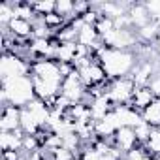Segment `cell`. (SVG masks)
Here are the masks:
<instances>
[{
  "label": "cell",
  "instance_id": "1",
  "mask_svg": "<svg viewBox=\"0 0 160 160\" xmlns=\"http://www.w3.org/2000/svg\"><path fill=\"white\" fill-rule=\"evenodd\" d=\"M96 58L102 64L108 79H111V81L122 79V77H132V73H134V70L138 66L134 51L108 49L104 45L96 51Z\"/></svg>",
  "mask_w": 160,
  "mask_h": 160
},
{
  "label": "cell",
  "instance_id": "2",
  "mask_svg": "<svg viewBox=\"0 0 160 160\" xmlns=\"http://www.w3.org/2000/svg\"><path fill=\"white\" fill-rule=\"evenodd\" d=\"M0 98H2L4 106H15L21 109L27 108L36 98L32 75H21V77H13V79H8V81H2Z\"/></svg>",
  "mask_w": 160,
  "mask_h": 160
},
{
  "label": "cell",
  "instance_id": "3",
  "mask_svg": "<svg viewBox=\"0 0 160 160\" xmlns=\"http://www.w3.org/2000/svg\"><path fill=\"white\" fill-rule=\"evenodd\" d=\"M32 73V64L27 62L23 57H19L17 53H4L0 58V79L8 81L13 77H21V75H30Z\"/></svg>",
  "mask_w": 160,
  "mask_h": 160
},
{
  "label": "cell",
  "instance_id": "4",
  "mask_svg": "<svg viewBox=\"0 0 160 160\" xmlns=\"http://www.w3.org/2000/svg\"><path fill=\"white\" fill-rule=\"evenodd\" d=\"M136 91V83L132 77H122V79H115L111 81V85L108 87V96L115 106H130L132 96Z\"/></svg>",
  "mask_w": 160,
  "mask_h": 160
},
{
  "label": "cell",
  "instance_id": "5",
  "mask_svg": "<svg viewBox=\"0 0 160 160\" xmlns=\"http://www.w3.org/2000/svg\"><path fill=\"white\" fill-rule=\"evenodd\" d=\"M138 32H132V28H115L102 38V45L108 49L130 51L138 43Z\"/></svg>",
  "mask_w": 160,
  "mask_h": 160
},
{
  "label": "cell",
  "instance_id": "6",
  "mask_svg": "<svg viewBox=\"0 0 160 160\" xmlns=\"http://www.w3.org/2000/svg\"><path fill=\"white\" fill-rule=\"evenodd\" d=\"M32 75L43 79V81H53V83L64 81V75L60 72L58 62L51 58H36L32 62Z\"/></svg>",
  "mask_w": 160,
  "mask_h": 160
},
{
  "label": "cell",
  "instance_id": "7",
  "mask_svg": "<svg viewBox=\"0 0 160 160\" xmlns=\"http://www.w3.org/2000/svg\"><path fill=\"white\" fill-rule=\"evenodd\" d=\"M60 94L64 98H68L72 104L83 102V98L87 96V87L83 85V81H81V77H79L77 70H73L68 77H64L62 87H60Z\"/></svg>",
  "mask_w": 160,
  "mask_h": 160
},
{
  "label": "cell",
  "instance_id": "8",
  "mask_svg": "<svg viewBox=\"0 0 160 160\" xmlns=\"http://www.w3.org/2000/svg\"><path fill=\"white\" fill-rule=\"evenodd\" d=\"M77 73H79V77H81V81H83V85H85L87 89L104 85L106 77H108L106 72H104V68H102V64L98 62V58L92 60V62H89V64L83 66V68H79Z\"/></svg>",
  "mask_w": 160,
  "mask_h": 160
},
{
  "label": "cell",
  "instance_id": "9",
  "mask_svg": "<svg viewBox=\"0 0 160 160\" xmlns=\"http://www.w3.org/2000/svg\"><path fill=\"white\" fill-rule=\"evenodd\" d=\"M119 128H122V126H121V122H119L115 111H109L104 119H100V121L94 122V134H96L100 139H104V141H106L108 138H113V136L119 132Z\"/></svg>",
  "mask_w": 160,
  "mask_h": 160
},
{
  "label": "cell",
  "instance_id": "10",
  "mask_svg": "<svg viewBox=\"0 0 160 160\" xmlns=\"http://www.w3.org/2000/svg\"><path fill=\"white\" fill-rule=\"evenodd\" d=\"M21 130V108L4 106L0 117V132H15Z\"/></svg>",
  "mask_w": 160,
  "mask_h": 160
},
{
  "label": "cell",
  "instance_id": "11",
  "mask_svg": "<svg viewBox=\"0 0 160 160\" xmlns=\"http://www.w3.org/2000/svg\"><path fill=\"white\" fill-rule=\"evenodd\" d=\"M113 145H115L122 154H126L128 151H132L134 147H138V138H136L134 128H128V126L119 128V132L113 136Z\"/></svg>",
  "mask_w": 160,
  "mask_h": 160
},
{
  "label": "cell",
  "instance_id": "12",
  "mask_svg": "<svg viewBox=\"0 0 160 160\" xmlns=\"http://www.w3.org/2000/svg\"><path fill=\"white\" fill-rule=\"evenodd\" d=\"M89 109H91V119L96 122L100 119H104L109 111H113V104L106 94H98V96H92L91 98V104H89Z\"/></svg>",
  "mask_w": 160,
  "mask_h": 160
},
{
  "label": "cell",
  "instance_id": "13",
  "mask_svg": "<svg viewBox=\"0 0 160 160\" xmlns=\"http://www.w3.org/2000/svg\"><path fill=\"white\" fill-rule=\"evenodd\" d=\"M113 111H115V115H117V119H119L121 126L136 128V126L143 121L141 113H139L138 109H134L132 106H115V108H113Z\"/></svg>",
  "mask_w": 160,
  "mask_h": 160
},
{
  "label": "cell",
  "instance_id": "14",
  "mask_svg": "<svg viewBox=\"0 0 160 160\" xmlns=\"http://www.w3.org/2000/svg\"><path fill=\"white\" fill-rule=\"evenodd\" d=\"M23 138L25 132L23 130H15V132H0V149L2 152L6 151H23Z\"/></svg>",
  "mask_w": 160,
  "mask_h": 160
},
{
  "label": "cell",
  "instance_id": "15",
  "mask_svg": "<svg viewBox=\"0 0 160 160\" xmlns=\"http://www.w3.org/2000/svg\"><path fill=\"white\" fill-rule=\"evenodd\" d=\"M27 109H28V111L32 113V117L38 121V124L42 126V130H45L47 121H49V115H51V106H49L47 102L40 100V98H34V100L27 106Z\"/></svg>",
  "mask_w": 160,
  "mask_h": 160
},
{
  "label": "cell",
  "instance_id": "16",
  "mask_svg": "<svg viewBox=\"0 0 160 160\" xmlns=\"http://www.w3.org/2000/svg\"><path fill=\"white\" fill-rule=\"evenodd\" d=\"M154 100H156V96L151 92V89H149V87H136V91H134V96H132V102H130V106L141 113V111H143L147 106H151Z\"/></svg>",
  "mask_w": 160,
  "mask_h": 160
},
{
  "label": "cell",
  "instance_id": "17",
  "mask_svg": "<svg viewBox=\"0 0 160 160\" xmlns=\"http://www.w3.org/2000/svg\"><path fill=\"white\" fill-rule=\"evenodd\" d=\"M152 75H154V66H152V62H141V64L136 66V70H134V73H132V79H134L136 87H149Z\"/></svg>",
  "mask_w": 160,
  "mask_h": 160
},
{
  "label": "cell",
  "instance_id": "18",
  "mask_svg": "<svg viewBox=\"0 0 160 160\" xmlns=\"http://www.w3.org/2000/svg\"><path fill=\"white\" fill-rule=\"evenodd\" d=\"M75 55H77V42H58L57 55H55V60L57 62L73 64Z\"/></svg>",
  "mask_w": 160,
  "mask_h": 160
},
{
  "label": "cell",
  "instance_id": "19",
  "mask_svg": "<svg viewBox=\"0 0 160 160\" xmlns=\"http://www.w3.org/2000/svg\"><path fill=\"white\" fill-rule=\"evenodd\" d=\"M6 28H8L15 38H28V36H32V32H34V25H32V21L17 19V17H13Z\"/></svg>",
  "mask_w": 160,
  "mask_h": 160
},
{
  "label": "cell",
  "instance_id": "20",
  "mask_svg": "<svg viewBox=\"0 0 160 160\" xmlns=\"http://www.w3.org/2000/svg\"><path fill=\"white\" fill-rule=\"evenodd\" d=\"M128 17L132 21V27H145L149 21H151V15L145 8V4H130V10H128Z\"/></svg>",
  "mask_w": 160,
  "mask_h": 160
},
{
  "label": "cell",
  "instance_id": "21",
  "mask_svg": "<svg viewBox=\"0 0 160 160\" xmlns=\"http://www.w3.org/2000/svg\"><path fill=\"white\" fill-rule=\"evenodd\" d=\"M21 130L25 132V136H38L42 132V126L38 124V121L32 117V113L27 108L21 109Z\"/></svg>",
  "mask_w": 160,
  "mask_h": 160
},
{
  "label": "cell",
  "instance_id": "22",
  "mask_svg": "<svg viewBox=\"0 0 160 160\" xmlns=\"http://www.w3.org/2000/svg\"><path fill=\"white\" fill-rule=\"evenodd\" d=\"M141 117L145 122H149L152 128H160V98H156L151 106H147L141 111Z\"/></svg>",
  "mask_w": 160,
  "mask_h": 160
},
{
  "label": "cell",
  "instance_id": "23",
  "mask_svg": "<svg viewBox=\"0 0 160 160\" xmlns=\"http://www.w3.org/2000/svg\"><path fill=\"white\" fill-rule=\"evenodd\" d=\"M158 36H160V23H156V21H149L145 27L138 28V38L145 43L156 42Z\"/></svg>",
  "mask_w": 160,
  "mask_h": 160
},
{
  "label": "cell",
  "instance_id": "24",
  "mask_svg": "<svg viewBox=\"0 0 160 160\" xmlns=\"http://www.w3.org/2000/svg\"><path fill=\"white\" fill-rule=\"evenodd\" d=\"M145 149L152 156H160V128H152L149 139L145 141Z\"/></svg>",
  "mask_w": 160,
  "mask_h": 160
},
{
  "label": "cell",
  "instance_id": "25",
  "mask_svg": "<svg viewBox=\"0 0 160 160\" xmlns=\"http://www.w3.org/2000/svg\"><path fill=\"white\" fill-rule=\"evenodd\" d=\"M55 13H58L60 17H70L73 21L75 19V4L70 2V0H58L57 8H55Z\"/></svg>",
  "mask_w": 160,
  "mask_h": 160
},
{
  "label": "cell",
  "instance_id": "26",
  "mask_svg": "<svg viewBox=\"0 0 160 160\" xmlns=\"http://www.w3.org/2000/svg\"><path fill=\"white\" fill-rule=\"evenodd\" d=\"M32 8H34L36 15L45 17V15H49V13L55 12L57 2H53V0H40V2H32Z\"/></svg>",
  "mask_w": 160,
  "mask_h": 160
},
{
  "label": "cell",
  "instance_id": "27",
  "mask_svg": "<svg viewBox=\"0 0 160 160\" xmlns=\"http://www.w3.org/2000/svg\"><path fill=\"white\" fill-rule=\"evenodd\" d=\"M124 160H154V156L145 147H134L124 154Z\"/></svg>",
  "mask_w": 160,
  "mask_h": 160
},
{
  "label": "cell",
  "instance_id": "28",
  "mask_svg": "<svg viewBox=\"0 0 160 160\" xmlns=\"http://www.w3.org/2000/svg\"><path fill=\"white\" fill-rule=\"evenodd\" d=\"M13 19V2H0V25L8 27Z\"/></svg>",
  "mask_w": 160,
  "mask_h": 160
},
{
  "label": "cell",
  "instance_id": "29",
  "mask_svg": "<svg viewBox=\"0 0 160 160\" xmlns=\"http://www.w3.org/2000/svg\"><path fill=\"white\" fill-rule=\"evenodd\" d=\"M94 27H96V30H98L100 38H104L106 34H109L111 30H115V21H113V19H109V17H104V15H100L98 23H96Z\"/></svg>",
  "mask_w": 160,
  "mask_h": 160
},
{
  "label": "cell",
  "instance_id": "30",
  "mask_svg": "<svg viewBox=\"0 0 160 160\" xmlns=\"http://www.w3.org/2000/svg\"><path fill=\"white\" fill-rule=\"evenodd\" d=\"M134 132H136V138H138V141H141V143H145L147 139H149V136H151V132H152V126L149 124V122H145V121H141L136 128H134Z\"/></svg>",
  "mask_w": 160,
  "mask_h": 160
},
{
  "label": "cell",
  "instance_id": "31",
  "mask_svg": "<svg viewBox=\"0 0 160 160\" xmlns=\"http://www.w3.org/2000/svg\"><path fill=\"white\" fill-rule=\"evenodd\" d=\"M73 158H75V154L70 152V151H66L64 147H58V149H55V151L49 152V160H73Z\"/></svg>",
  "mask_w": 160,
  "mask_h": 160
},
{
  "label": "cell",
  "instance_id": "32",
  "mask_svg": "<svg viewBox=\"0 0 160 160\" xmlns=\"http://www.w3.org/2000/svg\"><path fill=\"white\" fill-rule=\"evenodd\" d=\"M79 158H81V160H102V156H100V152L94 149V145H83Z\"/></svg>",
  "mask_w": 160,
  "mask_h": 160
},
{
  "label": "cell",
  "instance_id": "33",
  "mask_svg": "<svg viewBox=\"0 0 160 160\" xmlns=\"http://www.w3.org/2000/svg\"><path fill=\"white\" fill-rule=\"evenodd\" d=\"M43 23L51 28V30H55V28H60L62 25H64V17H60L58 13H49V15H45L43 17Z\"/></svg>",
  "mask_w": 160,
  "mask_h": 160
},
{
  "label": "cell",
  "instance_id": "34",
  "mask_svg": "<svg viewBox=\"0 0 160 160\" xmlns=\"http://www.w3.org/2000/svg\"><path fill=\"white\" fill-rule=\"evenodd\" d=\"M145 8L151 15V21L160 23V0H151V2H145Z\"/></svg>",
  "mask_w": 160,
  "mask_h": 160
},
{
  "label": "cell",
  "instance_id": "35",
  "mask_svg": "<svg viewBox=\"0 0 160 160\" xmlns=\"http://www.w3.org/2000/svg\"><path fill=\"white\" fill-rule=\"evenodd\" d=\"M149 89H151V92H152L156 98H160V73H154V75H152L151 83H149Z\"/></svg>",
  "mask_w": 160,
  "mask_h": 160
},
{
  "label": "cell",
  "instance_id": "36",
  "mask_svg": "<svg viewBox=\"0 0 160 160\" xmlns=\"http://www.w3.org/2000/svg\"><path fill=\"white\" fill-rule=\"evenodd\" d=\"M156 53H158V55H160V36H158V38H156Z\"/></svg>",
  "mask_w": 160,
  "mask_h": 160
},
{
  "label": "cell",
  "instance_id": "37",
  "mask_svg": "<svg viewBox=\"0 0 160 160\" xmlns=\"http://www.w3.org/2000/svg\"><path fill=\"white\" fill-rule=\"evenodd\" d=\"M73 160H81V158H79V156H75V158H73Z\"/></svg>",
  "mask_w": 160,
  "mask_h": 160
}]
</instances>
